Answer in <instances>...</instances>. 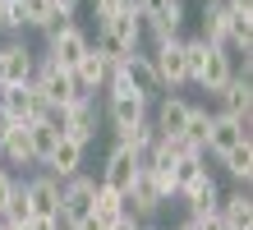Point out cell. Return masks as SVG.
<instances>
[{"label": "cell", "mask_w": 253, "mask_h": 230, "mask_svg": "<svg viewBox=\"0 0 253 230\" xmlns=\"http://www.w3.org/2000/svg\"><path fill=\"white\" fill-rule=\"evenodd\" d=\"M97 55H106V65H125L133 51H143V19L133 9L115 14V19H101V33H97Z\"/></svg>", "instance_id": "1"}, {"label": "cell", "mask_w": 253, "mask_h": 230, "mask_svg": "<svg viewBox=\"0 0 253 230\" xmlns=\"http://www.w3.org/2000/svg\"><path fill=\"white\" fill-rule=\"evenodd\" d=\"M33 88L42 92V101H46L51 111H65V106H74V101L83 97L79 83H74V74H69V69H60V65H51V60H37Z\"/></svg>", "instance_id": "2"}, {"label": "cell", "mask_w": 253, "mask_h": 230, "mask_svg": "<svg viewBox=\"0 0 253 230\" xmlns=\"http://www.w3.org/2000/svg\"><path fill=\"white\" fill-rule=\"evenodd\" d=\"M0 111H5L14 125H37V120L51 115V106L42 101V92L33 83H23V88H0Z\"/></svg>", "instance_id": "3"}, {"label": "cell", "mask_w": 253, "mask_h": 230, "mask_svg": "<svg viewBox=\"0 0 253 230\" xmlns=\"http://www.w3.org/2000/svg\"><path fill=\"white\" fill-rule=\"evenodd\" d=\"M92 203H97V180L87 175H74L60 184V226H79L83 217H92Z\"/></svg>", "instance_id": "4"}, {"label": "cell", "mask_w": 253, "mask_h": 230, "mask_svg": "<svg viewBox=\"0 0 253 230\" xmlns=\"http://www.w3.org/2000/svg\"><path fill=\"white\" fill-rule=\"evenodd\" d=\"M87 51H92L87 33H83L79 23H65L60 33H51V37H46V55H42V60H51V65H60V69L74 74V65H79Z\"/></svg>", "instance_id": "5"}, {"label": "cell", "mask_w": 253, "mask_h": 230, "mask_svg": "<svg viewBox=\"0 0 253 230\" xmlns=\"http://www.w3.org/2000/svg\"><path fill=\"white\" fill-rule=\"evenodd\" d=\"M97 125H101V111H97V97H79L74 106L60 111V134L74 138L79 147H87L97 138Z\"/></svg>", "instance_id": "6"}, {"label": "cell", "mask_w": 253, "mask_h": 230, "mask_svg": "<svg viewBox=\"0 0 253 230\" xmlns=\"http://www.w3.org/2000/svg\"><path fill=\"white\" fill-rule=\"evenodd\" d=\"M37 74V55L28 42H5L0 46V88H23Z\"/></svg>", "instance_id": "7"}, {"label": "cell", "mask_w": 253, "mask_h": 230, "mask_svg": "<svg viewBox=\"0 0 253 230\" xmlns=\"http://www.w3.org/2000/svg\"><path fill=\"white\" fill-rule=\"evenodd\" d=\"M152 69H157V79H161V88H184L189 83V74H184V37H175V42H161V46H152Z\"/></svg>", "instance_id": "8"}, {"label": "cell", "mask_w": 253, "mask_h": 230, "mask_svg": "<svg viewBox=\"0 0 253 230\" xmlns=\"http://www.w3.org/2000/svg\"><path fill=\"white\" fill-rule=\"evenodd\" d=\"M133 180H138V157H133L129 147H120V143H115V147L106 152V166H101V180H97V184L125 198Z\"/></svg>", "instance_id": "9"}, {"label": "cell", "mask_w": 253, "mask_h": 230, "mask_svg": "<svg viewBox=\"0 0 253 230\" xmlns=\"http://www.w3.org/2000/svg\"><path fill=\"white\" fill-rule=\"evenodd\" d=\"M249 143V125L244 120H230V115H212V125H207V143H203V157L212 152V157H226L230 147Z\"/></svg>", "instance_id": "10"}, {"label": "cell", "mask_w": 253, "mask_h": 230, "mask_svg": "<svg viewBox=\"0 0 253 230\" xmlns=\"http://www.w3.org/2000/svg\"><path fill=\"white\" fill-rule=\"evenodd\" d=\"M125 79H129V88L133 92H138V97L147 101V106H152L157 97H161V92H166V88H161V79H157V69H152V55H147V51H133L129 60H125Z\"/></svg>", "instance_id": "11"}, {"label": "cell", "mask_w": 253, "mask_h": 230, "mask_svg": "<svg viewBox=\"0 0 253 230\" xmlns=\"http://www.w3.org/2000/svg\"><path fill=\"white\" fill-rule=\"evenodd\" d=\"M216 101H221V111L216 115H230V120H253V83L244 79V74H230V83L216 92Z\"/></svg>", "instance_id": "12"}, {"label": "cell", "mask_w": 253, "mask_h": 230, "mask_svg": "<svg viewBox=\"0 0 253 230\" xmlns=\"http://www.w3.org/2000/svg\"><path fill=\"white\" fill-rule=\"evenodd\" d=\"M28 193V207H33V217H55L60 221V180L55 175H37L23 184Z\"/></svg>", "instance_id": "13"}, {"label": "cell", "mask_w": 253, "mask_h": 230, "mask_svg": "<svg viewBox=\"0 0 253 230\" xmlns=\"http://www.w3.org/2000/svg\"><path fill=\"white\" fill-rule=\"evenodd\" d=\"M189 106L193 101H184V97H161L157 101V115H152V129H157V138H180L184 134V120H189Z\"/></svg>", "instance_id": "14"}, {"label": "cell", "mask_w": 253, "mask_h": 230, "mask_svg": "<svg viewBox=\"0 0 253 230\" xmlns=\"http://www.w3.org/2000/svg\"><path fill=\"white\" fill-rule=\"evenodd\" d=\"M180 198L189 203V221H193V217H212V212L221 207V189H216V180L207 175V171H203L198 180H193V184H189V189H184Z\"/></svg>", "instance_id": "15"}, {"label": "cell", "mask_w": 253, "mask_h": 230, "mask_svg": "<svg viewBox=\"0 0 253 230\" xmlns=\"http://www.w3.org/2000/svg\"><path fill=\"white\" fill-rule=\"evenodd\" d=\"M230 74H235V65L226 55H221V46H207V55H203V69H198V79H193V88H203V92H216L230 83Z\"/></svg>", "instance_id": "16"}, {"label": "cell", "mask_w": 253, "mask_h": 230, "mask_svg": "<svg viewBox=\"0 0 253 230\" xmlns=\"http://www.w3.org/2000/svg\"><path fill=\"white\" fill-rule=\"evenodd\" d=\"M83 152H87V147H79L74 138H60V143H55V152H51V157L42 161V166H46V175H55V180L65 184V180H74V175H79Z\"/></svg>", "instance_id": "17"}, {"label": "cell", "mask_w": 253, "mask_h": 230, "mask_svg": "<svg viewBox=\"0 0 253 230\" xmlns=\"http://www.w3.org/2000/svg\"><path fill=\"white\" fill-rule=\"evenodd\" d=\"M106 74H111L106 55L87 51V55L79 60V65H74V83H79V92H83V97H97V92L106 88Z\"/></svg>", "instance_id": "18"}, {"label": "cell", "mask_w": 253, "mask_h": 230, "mask_svg": "<svg viewBox=\"0 0 253 230\" xmlns=\"http://www.w3.org/2000/svg\"><path fill=\"white\" fill-rule=\"evenodd\" d=\"M147 115H152V106H147L143 97H111L106 101V120L115 125V134H120V129H133Z\"/></svg>", "instance_id": "19"}, {"label": "cell", "mask_w": 253, "mask_h": 230, "mask_svg": "<svg viewBox=\"0 0 253 230\" xmlns=\"http://www.w3.org/2000/svg\"><path fill=\"white\" fill-rule=\"evenodd\" d=\"M216 217L226 230H253V203H249V193H230V198H221V207H216Z\"/></svg>", "instance_id": "20"}, {"label": "cell", "mask_w": 253, "mask_h": 230, "mask_svg": "<svg viewBox=\"0 0 253 230\" xmlns=\"http://www.w3.org/2000/svg\"><path fill=\"white\" fill-rule=\"evenodd\" d=\"M226 19H230V14H226V5H221V0H203V42L207 46H221V42H226Z\"/></svg>", "instance_id": "21"}, {"label": "cell", "mask_w": 253, "mask_h": 230, "mask_svg": "<svg viewBox=\"0 0 253 230\" xmlns=\"http://www.w3.org/2000/svg\"><path fill=\"white\" fill-rule=\"evenodd\" d=\"M203 161H207L203 152H180V157H175V166H170V180H175V193H184L189 184H193V180H198V175L207 171Z\"/></svg>", "instance_id": "22"}, {"label": "cell", "mask_w": 253, "mask_h": 230, "mask_svg": "<svg viewBox=\"0 0 253 230\" xmlns=\"http://www.w3.org/2000/svg\"><path fill=\"white\" fill-rule=\"evenodd\" d=\"M207 125H212V111H207V106H189V120H184L180 143L193 147V152H203V143H207Z\"/></svg>", "instance_id": "23"}, {"label": "cell", "mask_w": 253, "mask_h": 230, "mask_svg": "<svg viewBox=\"0 0 253 230\" xmlns=\"http://www.w3.org/2000/svg\"><path fill=\"white\" fill-rule=\"evenodd\" d=\"M51 14V0H14V28H46Z\"/></svg>", "instance_id": "24"}, {"label": "cell", "mask_w": 253, "mask_h": 230, "mask_svg": "<svg viewBox=\"0 0 253 230\" xmlns=\"http://www.w3.org/2000/svg\"><path fill=\"white\" fill-rule=\"evenodd\" d=\"M120 217H125V198H120V193H111V189H101V184H97V203H92V221L111 226V221H120Z\"/></svg>", "instance_id": "25"}, {"label": "cell", "mask_w": 253, "mask_h": 230, "mask_svg": "<svg viewBox=\"0 0 253 230\" xmlns=\"http://www.w3.org/2000/svg\"><path fill=\"white\" fill-rule=\"evenodd\" d=\"M221 161H226V171H230L235 180H240V184H249V175H253V143H240V147H230Z\"/></svg>", "instance_id": "26"}, {"label": "cell", "mask_w": 253, "mask_h": 230, "mask_svg": "<svg viewBox=\"0 0 253 230\" xmlns=\"http://www.w3.org/2000/svg\"><path fill=\"white\" fill-rule=\"evenodd\" d=\"M129 5H125V0H92V14H97V19H115V14H125Z\"/></svg>", "instance_id": "27"}, {"label": "cell", "mask_w": 253, "mask_h": 230, "mask_svg": "<svg viewBox=\"0 0 253 230\" xmlns=\"http://www.w3.org/2000/svg\"><path fill=\"white\" fill-rule=\"evenodd\" d=\"M14 189H19V180H14V175L5 171V166H0V212H5V203L14 198Z\"/></svg>", "instance_id": "28"}, {"label": "cell", "mask_w": 253, "mask_h": 230, "mask_svg": "<svg viewBox=\"0 0 253 230\" xmlns=\"http://www.w3.org/2000/svg\"><path fill=\"white\" fill-rule=\"evenodd\" d=\"M23 230H65V226L55 221V217H33V221H28Z\"/></svg>", "instance_id": "29"}, {"label": "cell", "mask_w": 253, "mask_h": 230, "mask_svg": "<svg viewBox=\"0 0 253 230\" xmlns=\"http://www.w3.org/2000/svg\"><path fill=\"white\" fill-rule=\"evenodd\" d=\"M193 230H226V226H221V217L212 212V217H193Z\"/></svg>", "instance_id": "30"}, {"label": "cell", "mask_w": 253, "mask_h": 230, "mask_svg": "<svg viewBox=\"0 0 253 230\" xmlns=\"http://www.w3.org/2000/svg\"><path fill=\"white\" fill-rule=\"evenodd\" d=\"M9 28H14V5L0 0V33H9Z\"/></svg>", "instance_id": "31"}, {"label": "cell", "mask_w": 253, "mask_h": 230, "mask_svg": "<svg viewBox=\"0 0 253 230\" xmlns=\"http://www.w3.org/2000/svg\"><path fill=\"white\" fill-rule=\"evenodd\" d=\"M138 226H143V221H133V217H129V212H125V217H120V221H111L106 230H138Z\"/></svg>", "instance_id": "32"}, {"label": "cell", "mask_w": 253, "mask_h": 230, "mask_svg": "<svg viewBox=\"0 0 253 230\" xmlns=\"http://www.w3.org/2000/svg\"><path fill=\"white\" fill-rule=\"evenodd\" d=\"M14 129H19V125H14V120H9V115H5V111H0V143H5V138H9V134H14Z\"/></svg>", "instance_id": "33"}, {"label": "cell", "mask_w": 253, "mask_h": 230, "mask_svg": "<svg viewBox=\"0 0 253 230\" xmlns=\"http://www.w3.org/2000/svg\"><path fill=\"white\" fill-rule=\"evenodd\" d=\"M51 9H60V14H74V9H79V0H51Z\"/></svg>", "instance_id": "34"}, {"label": "cell", "mask_w": 253, "mask_h": 230, "mask_svg": "<svg viewBox=\"0 0 253 230\" xmlns=\"http://www.w3.org/2000/svg\"><path fill=\"white\" fill-rule=\"evenodd\" d=\"M69 230H106V226H101V221H92V217H83L79 226H69Z\"/></svg>", "instance_id": "35"}, {"label": "cell", "mask_w": 253, "mask_h": 230, "mask_svg": "<svg viewBox=\"0 0 253 230\" xmlns=\"http://www.w3.org/2000/svg\"><path fill=\"white\" fill-rule=\"evenodd\" d=\"M125 5H129V9H133V14H138V9H143V5H147V0H125Z\"/></svg>", "instance_id": "36"}, {"label": "cell", "mask_w": 253, "mask_h": 230, "mask_svg": "<svg viewBox=\"0 0 253 230\" xmlns=\"http://www.w3.org/2000/svg\"><path fill=\"white\" fill-rule=\"evenodd\" d=\"M180 230H193V221H184V226H180Z\"/></svg>", "instance_id": "37"}, {"label": "cell", "mask_w": 253, "mask_h": 230, "mask_svg": "<svg viewBox=\"0 0 253 230\" xmlns=\"http://www.w3.org/2000/svg\"><path fill=\"white\" fill-rule=\"evenodd\" d=\"M138 230H157V226H138Z\"/></svg>", "instance_id": "38"}, {"label": "cell", "mask_w": 253, "mask_h": 230, "mask_svg": "<svg viewBox=\"0 0 253 230\" xmlns=\"http://www.w3.org/2000/svg\"><path fill=\"white\" fill-rule=\"evenodd\" d=\"M9 5H14V0H9Z\"/></svg>", "instance_id": "39"}, {"label": "cell", "mask_w": 253, "mask_h": 230, "mask_svg": "<svg viewBox=\"0 0 253 230\" xmlns=\"http://www.w3.org/2000/svg\"><path fill=\"white\" fill-rule=\"evenodd\" d=\"M0 230H5V226H0Z\"/></svg>", "instance_id": "40"}]
</instances>
